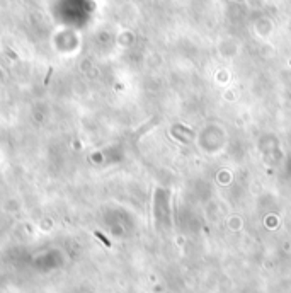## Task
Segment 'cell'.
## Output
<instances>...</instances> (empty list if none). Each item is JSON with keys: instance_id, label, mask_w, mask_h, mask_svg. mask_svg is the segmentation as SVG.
I'll list each match as a JSON object with an SVG mask.
<instances>
[{"instance_id": "cell-1", "label": "cell", "mask_w": 291, "mask_h": 293, "mask_svg": "<svg viewBox=\"0 0 291 293\" xmlns=\"http://www.w3.org/2000/svg\"><path fill=\"white\" fill-rule=\"evenodd\" d=\"M239 2H242V0H239Z\"/></svg>"}]
</instances>
